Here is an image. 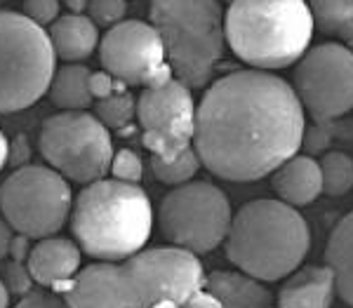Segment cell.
<instances>
[{
  "label": "cell",
  "instance_id": "6da1fadb",
  "mask_svg": "<svg viewBox=\"0 0 353 308\" xmlns=\"http://www.w3.org/2000/svg\"><path fill=\"white\" fill-rule=\"evenodd\" d=\"M288 81L248 68L214 81L196 108L193 148L226 181H259L297 156L306 116Z\"/></svg>",
  "mask_w": 353,
  "mask_h": 308
},
{
  "label": "cell",
  "instance_id": "7a4b0ae2",
  "mask_svg": "<svg viewBox=\"0 0 353 308\" xmlns=\"http://www.w3.org/2000/svg\"><path fill=\"white\" fill-rule=\"evenodd\" d=\"M151 228V201L137 184L99 179L85 186L73 201V238L97 261H123L141 252Z\"/></svg>",
  "mask_w": 353,
  "mask_h": 308
},
{
  "label": "cell",
  "instance_id": "3957f363",
  "mask_svg": "<svg viewBox=\"0 0 353 308\" xmlns=\"http://www.w3.org/2000/svg\"><path fill=\"white\" fill-rule=\"evenodd\" d=\"M226 256L241 273L259 283L292 276L306 259L311 231L297 207L283 201H250L231 221Z\"/></svg>",
  "mask_w": 353,
  "mask_h": 308
},
{
  "label": "cell",
  "instance_id": "277c9868",
  "mask_svg": "<svg viewBox=\"0 0 353 308\" xmlns=\"http://www.w3.org/2000/svg\"><path fill=\"white\" fill-rule=\"evenodd\" d=\"M306 0H233L224 36L233 54L259 71L288 68L306 54L313 36Z\"/></svg>",
  "mask_w": 353,
  "mask_h": 308
},
{
  "label": "cell",
  "instance_id": "5b68a950",
  "mask_svg": "<svg viewBox=\"0 0 353 308\" xmlns=\"http://www.w3.org/2000/svg\"><path fill=\"white\" fill-rule=\"evenodd\" d=\"M151 26L176 81L191 90L212 81L226 45L217 0H151Z\"/></svg>",
  "mask_w": 353,
  "mask_h": 308
},
{
  "label": "cell",
  "instance_id": "8992f818",
  "mask_svg": "<svg viewBox=\"0 0 353 308\" xmlns=\"http://www.w3.org/2000/svg\"><path fill=\"white\" fill-rule=\"evenodd\" d=\"M57 73L50 33L26 14L0 10V113L33 106Z\"/></svg>",
  "mask_w": 353,
  "mask_h": 308
},
{
  "label": "cell",
  "instance_id": "52a82bcc",
  "mask_svg": "<svg viewBox=\"0 0 353 308\" xmlns=\"http://www.w3.org/2000/svg\"><path fill=\"white\" fill-rule=\"evenodd\" d=\"M73 209L66 176L43 165H24L0 184V212L14 233L43 240L61 231Z\"/></svg>",
  "mask_w": 353,
  "mask_h": 308
},
{
  "label": "cell",
  "instance_id": "ba28073f",
  "mask_svg": "<svg viewBox=\"0 0 353 308\" xmlns=\"http://www.w3.org/2000/svg\"><path fill=\"white\" fill-rule=\"evenodd\" d=\"M231 221L233 209L229 198L210 181L174 186L158 209L163 236L193 254H208L226 243Z\"/></svg>",
  "mask_w": 353,
  "mask_h": 308
},
{
  "label": "cell",
  "instance_id": "9c48e42d",
  "mask_svg": "<svg viewBox=\"0 0 353 308\" xmlns=\"http://www.w3.org/2000/svg\"><path fill=\"white\" fill-rule=\"evenodd\" d=\"M41 153L61 176L76 184L104 179L111 170L109 127L88 111H61L41 127Z\"/></svg>",
  "mask_w": 353,
  "mask_h": 308
},
{
  "label": "cell",
  "instance_id": "30bf717a",
  "mask_svg": "<svg viewBox=\"0 0 353 308\" xmlns=\"http://www.w3.org/2000/svg\"><path fill=\"white\" fill-rule=\"evenodd\" d=\"M123 266L132 292V308H151L161 301L181 306L208 283L198 256L176 245L141 249L125 259Z\"/></svg>",
  "mask_w": 353,
  "mask_h": 308
},
{
  "label": "cell",
  "instance_id": "8fae6325",
  "mask_svg": "<svg viewBox=\"0 0 353 308\" xmlns=\"http://www.w3.org/2000/svg\"><path fill=\"white\" fill-rule=\"evenodd\" d=\"M294 92L316 121H337L353 111V52L341 43L309 48L294 68Z\"/></svg>",
  "mask_w": 353,
  "mask_h": 308
},
{
  "label": "cell",
  "instance_id": "7c38bea8",
  "mask_svg": "<svg viewBox=\"0 0 353 308\" xmlns=\"http://www.w3.org/2000/svg\"><path fill=\"white\" fill-rule=\"evenodd\" d=\"M99 59L104 71L125 85L163 88L174 76L158 31L139 19L111 26L99 43Z\"/></svg>",
  "mask_w": 353,
  "mask_h": 308
},
{
  "label": "cell",
  "instance_id": "4fadbf2b",
  "mask_svg": "<svg viewBox=\"0 0 353 308\" xmlns=\"http://www.w3.org/2000/svg\"><path fill=\"white\" fill-rule=\"evenodd\" d=\"M196 108L191 88L176 78L163 88H144L137 99V121L153 158L170 161L189 151L196 134Z\"/></svg>",
  "mask_w": 353,
  "mask_h": 308
},
{
  "label": "cell",
  "instance_id": "5bb4252c",
  "mask_svg": "<svg viewBox=\"0 0 353 308\" xmlns=\"http://www.w3.org/2000/svg\"><path fill=\"white\" fill-rule=\"evenodd\" d=\"M61 294L68 308H132L128 273L116 261H97L81 268Z\"/></svg>",
  "mask_w": 353,
  "mask_h": 308
},
{
  "label": "cell",
  "instance_id": "9a60e30c",
  "mask_svg": "<svg viewBox=\"0 0 353 308\" xmlns=\"http://www.w3.org/2000/svg\"><path fill=\"white\" fill-rule=\"evenodd\" d=\"M26 268L33 283L61 292L81 271V247L68 238H43L31 247Z\"/></svg>",
  "mask_w": 353,
  "mask_h": 308
},
{
  "label": "cell",
  "instance_id": "2e32d148",
  "mask_svg": "<svg viewBox=\"0 0 353 308\" xmlns=\"http://www.w3.org/2000/svg\"><path fill=\"white\" fill-rule=\"evenodd\" d=\"M334 273L325 266L297 268L278 292L281 308H330L334 299Z\"/></svg>",
  "mask_w": 353,
  "mask_h": 308
},
{
  "label": "cell",
  "instance_id": "e0dca14e",
  "mask_svg": "<svg viewBox=\"0 0 353 308\" xmlns=\"http://www.w3.org/2000/svg\"><path fill=\"white\" fill-rule=\"evenodd\" d=\"M271 184L283 203L292 205V207L311 205L323 193L321 163L297 153L273 172Z\"/></svg>",
  "mask_w": 353,
  "mask_h": 308
},
{
  "label": "cell",
  "instance_id": "ac0fdd59",
  "mask_svg": "<svg viewBox=\"0 0 353 308\" xmlns=\"http://www.w3.org/2000/svg\"><path fill=\"white\" fill-rule=\"evenodd\" d=\"M50 41L59 59L64 61H81L88 59L94 52V48L99 45V31L97 24L90 17L81 12L64 14L50 26Z\"/></svg>",
  "mask_w": 353,
  "mask_h": 308
},
{
  "label": "cell",
  "instance_id": "d6986e66",
  "mask_svg": "<svg viewBox=\"0 0 353 308\" xmlns=\"http://www.w3.org/2000/svg\"><path fill=\"white\" fill-rule=\"evenodd\" d=\"M205 287L217 296L224 308H271L273 301L269 289L245 273L214 271L208 276Z\"/></svg>",
  "mask_w": 353,
  "mask_h": 308
},
{
  "label": "cell",
  "instance_id": "ffe728a7",
  "mask_svg": "<svg viewBox=\"0 0 353 308\" xmlns=\"http://www.w3.org/2000/svg\"><path fill=\"white\" fill-rule=\"evenodd\" d=\"M325 261L334 273V287L341 301L353 306V212L346 214L330 233Z\"/></svg>",
  "mask_w": 353,
  "mask_h": 308
},
{
  "label": "cell",
  "instance_id": "44dd1931",
  "mask_svg": "<svg viewBox=\"0 0 353 308\" xmlns=\"http://www.w3.org/2000/svg\"><path fill=\"white\" fill-rule=\"evenodd\" d=\"M90 76L83 64H66L57 68L52 85H50V99L61 111H85L94 101L90 92Z\"/></svg>",
  "mask_w": 353,
  "mask_h": 308
},
{
  "label": "cell",
  "instance_id": "7402d4cb",
  "mask_svg": "<svg viewBox=\"0 0 353 308\" xmlns=\"http://www.w3.org/2000/svg\"><path fill=\"white\" fill-rule=\"evenodd\" d=\"M313 24L325 36L341 38L353 24V0H311Z\"/></svg>",
  "mask_w": 353,
  "mask_h": 308
},
{
  "label": "cell",
  "instance_id": "603a6c76",
  "mask_svg": "<svg viewBox=\"0 0 353 308\" xmlns=\"http://www.w3.org/2000/svg\"><path fill=\"white\" fill-rule=\"evenodd\" d=\"M201 158H198L196 148H189V151L179 153L176 158H170V161H161V158L151 156V172L161 184L168 186H181L189 184L193 176L201 170Z\"/></svg>",
  "mask_w": 353,
  "mask_h": 308
},
{
  "label": "cell",
  "instance_id": "cb8c5ba5",
  "mask_svg": "<svg viewBox=\"0 0 353 308\" xmlns=\"http://www.w3.org/2000/svg\"><path fill=\"white\" fill-rule=\"evenodd\" d=\"M323 193L332 198L346 196L353 188V161L341 151H330L321 158Z\"/></svg>",
  "mask_w": 353,
  "mask_h": 308
},
{
  "label": "cell",
  "instance_id": "d4e9b609",
  "mask_svg": "<svg viewBox=\"0 0 353 308\" xmlns=\"http://www.w3.org/2000/svg\"><path fill=\"white\" fill-rule=\"evenodd\" d=\"M94 116L109 130H123L137 116V99L130 92H113L94 104Z\"/></svg>",
  "mask_w": 353,
  "mask_h": 308
},
{
  "label": "cell",
  "instance_id": "484cf974",
  "mask_svg": "<svg viewBox=\"0 0 353 308\" xmlns=\"http://www.w3.org/2000/svg\"><path fill=\"white\" fill-rule=\"evenodd\" d=\"M111 174H113V179H118V181L139 184L141 176H144V163H141V158L137 156L134 151H128V148H123V151L113 153Z\"/></svg>",
  "mask_w": 353,
  "mask_h": 308
},
{
  "label": "cell",
  "instance_id": "4316f807",
  "mask_svg": "<svg viewBox=\"0 0 353 308\" xmlns=\"http://www.w3.org/2000/svg\"><path fill=\"white\" fill-rule=\"evenodd\" d=\"M85 10H88V17L97 26L111 28L123 21L128 5H125V0H88Z\"/></svg>",
  "mask_w": 353,
  "mask_h": 308
},
{
  "label": "cell",
  "instance_id": "83f0119b",
  "mask_svg": "<svg viewBox=\"0 0 353 308\" xmlns=\"http://www.w3.org/2000/svg\"><path fill=\"white\" fill-rule=\"evenodd\" d=\"M61 0H24V14L41 26H52L59 19Z\"/></svg>",
  "mask_w": 353,
  "mask_h": 308
},
{
  "label": "cell",
  "instance_id": "f1b7e54d",
  "mask_svg": "<svg viewBox=\"0 0 353 308\" xmlns=\"http://www.w3.org/2000/svg\"><path fill=\"white\" fill-rule=\"evenodd\" d=\"M125 88H128V85L116 81V78L106 71H97L90 76V92H92V96L97 101L106 99V96H111L113 92H123Z\"/></svg>",
  "mask_w": 353,
  "mask_h": 308
},
{
  "label": "cell",
  "instance_id": "f546056e",
  "mask_svg": "<svg viewBox=\"0 0 353 308\" xmlns=\"http://www.w3.org/2000/svg\"><path fill=\"white\" fill-rule=\"evenodd\" d=\"M5 285H8L10 292H17V294H24L28 289V285L33 283L31 273H28V268L24 264H19V261H10L8 266H5Z\"/></svg>",
  "mask_w": 353,
  "mask_h": 308
},
{
  "label": "cell",
  "instance_id": "4dcf8cb0",
  "mask_svg": "<svg viewBox=\"0 0 353 308\" xmlns=\"http://www.w3.org/2000/svg\"><path fill=\"white\" fill-rule=\"evenodd\" d=\"M181 308H224V304H221L212 292H205V289H201V292L193 294L189 301H184Z\"/></svg>",
  "mask_w": 353,
  "mask_h": 308
},
{
  "label": "cell",
  "instance_id": "1f68e13d",
  "mask_svg": "<svg viewBox=\"0 0 353 308\" xmlns=\"http://www.w3.org/2000/svg\"><path fill=\"white\" fill-rule=\"evenodd\" d=\"M17 308H68V306H66V301L61 304L59 299H48V296H43V294H28Z\"/></svg>",
  "mask_w": 353,
  "mask_h": 308
},
{
  "label": "cell",
  "instance_id": "d6a6232c",
  "mask_svg": "<svg viewBox=\"0 0 353 308\" xmlns=\"http://www.w3.org/2000/svg\"><path fill=\"white\" fill-rule=\"evenodd\" d=\"M28 240H31V238L21 236V233H14L12 245H10V256H12V261L24 264V261L28 259V254H31V249H28Z\"/></svg>",
  "mask_w": 353,
  "mask_h": 308
},
{
  "label": "cell",
  "instance_id": "836d02e7",
  "mask_svg": "<svg viewBox=\"0 0 353 308\" xmlns=\"http://www.w3.org/2000/svg\"><path fill=\"white\" fill-rule=\"evenodd\" d=\"M12 226L8 224L5 219H0V264L3 259L10 254V245H12Z\"/></svg>",
  "mask_w": 353,
  "mask_h": 308
},
{
  "label": "cell",
  "instance_id": "e575fe53",
  "mask_svg": "<svg viewBox=\"0 0 353 308\" xmlns=\"http://www.w3.org/2000/svg\"><path fill=\"white\" fill-rule=\"evenodd\" d=\"M8 153H10L8 139H5L3 130H0V170H3V167H5V163H8Z\"/></svg>",
  "mask_w": 353,
  "mask_h": 308
},
{
  "label": "cell",
  "instance_id": "d590c367",
  "mask_svg": "<svg viewBox=\"0 0 353 308\" xmlns=\"http://www.w3.org/2000/svg\"><path fill=\"white\" fill-rule=\"evenodd\" d=\"M0 308H10V289L3 280H0Z\"/></svg>",
  "mask_w": 353,
  "mask_h": 308
},
{
  "label": "cell",
  "instance_id": "8d00e7d4",
  "mask_svg": "<svg viewBox=\"0 0 353 308\" xmlns=\"http://www.w3.org/2000/svg\"><path fill=\"white\" fill-rule=\"evenodd\" d=\"M17 144H19V148L14 146L17 161H24V158H26V141H24V136H19V139H17Z\"/></svg>",
  "mask_w": 353,
  "mask_h": 308
},
{
  "label": "cell",
  "instance_id": "74e56055",
  "mask_svg": "<svg viewBox=\"0 0 353 308\" xmlns=\"http://www.w3.org/2000/svg\"><path fill=\"white\" fill-rule=\"evenodd\" d=\"M61 3L68 5L73 12H81V10H85V5H88V0H61Z\"/></svg>",
  "mask_w": 353,
  "mask_h": 308
},
{
  "label": "cell",
  "instance_id": "f35d334b",
  "mask_svg": "<svg viewBox=\"0 0 353 308\" xmlns=\"http://www.w3.org/2000/svg\"><path fill=\"white\" fill-rule=\"evenodd\" d=\"M341 41H344V45H346V48H349L351 52H353V24H351V26H349V28H346V31H344V36H341Z\"/></svg>",
  "mask_w": 353,
  "mask_h": 308
},
{
  "label": "cell",
  "instance_id": "ab89813d",
  "mask_svg": "<svg viewBox=\"0 0 353 308\" xmlns=\"http://www.w3.org/2000/svg\"><path fill=\"white\" fill-rule=\"evenodd\" d=\"M151 308H181L179 304H172V301H161V304H153Z\"/></svg>",
  "mask_w": 353,
  "mask_h": 308
},
{
  "label": "cell",
  "instance_id": "60d3db41",
  "mask_svg": "<svg viewBox=\"0 0 353 308\" xmlns=\"http://www.w3.org/2000/svg\"><path fill=\"white\" fill-rule=\"evenodd\" d=\"M0 3H3V0H0Z\"/></svg>",
  "mask_w": 353,
  "mask_h": 308
}]
</instances>
